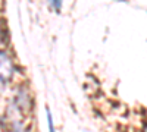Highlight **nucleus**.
Returning <instances> with one entry per match:
<instances>
[{
  "instance_id": "1",
  "label": "nucleus",
  "mask_w": 147,
  "mask_h": 132,
  "mask_svg": "<svg viewBox=\"0 0 147 132\" xmlns=\"http://www.w3.org/2000/svg\"><path fill=\"white\" fill-rule=\"evenodd\" d=\"M12 75H13L12 59L5 52H0V81H9Z\"/></svg>"
},
{
  "instance_id": "2",
  "label": "nucleus",
  "mask_w": 147,
  "mask_h": 132,
  "mask_svg": "<svg viewBox=\"0 0 147 132\" xmlns=\"http://www.w3.org/2000/svg\"><path fill=\"white\" fill-rule=\"evenodd\" d=\"M46 113H47V122H49V129L50 132H55V125H53V119H52V113L49 109H46Z\"/></svg>"
},
{
  "instance_id": "3",
  "label": "nucleus",
  "mask_w": 147,
  "mask_h": 132,
  "mask_svg": "<svg viewBox=\"0 0 147 132\" xmlns=\"http://www.w3.org/2000/svg\"><path fill=\"white\" fill-rule=\"evenodd\" d=\"M50 5H52V6H53V7H56V9H57V10H59V9H60V7H62V3H60V2H57V0H53V2H52V3H50Z\"/></svg>"
},
{
  "instance_id": "4",
  "label": "nucleus",
  "mask_w": 147,
  "mask_h": 132,
  "mask_svg": "<svg viewBox=\"0 0 147 132\" xmlns=\"http://www.w3.org/2000/svg\"><path fill=\"white\" fill-rule=\"evenodd\" d=\"M2 38H3L2 37V25H0V41H2Z\"/></svg>"
}]
</instances>
